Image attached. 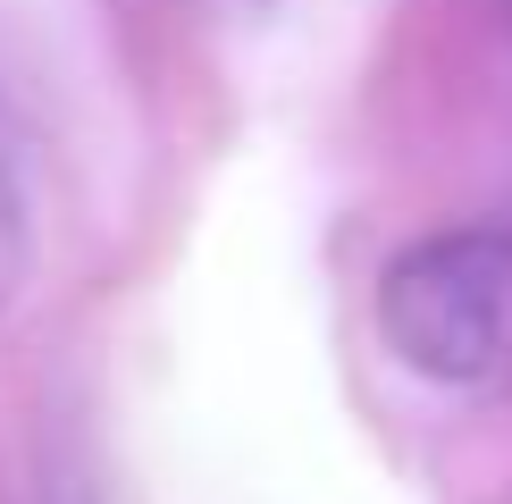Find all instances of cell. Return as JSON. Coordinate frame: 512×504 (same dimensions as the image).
<instances>
[{
    "instance_id": "obj_1",
    "label": "cell",
    "mask_w": 512,
    "mask_h": 504,
    "mask_svg": "<svg viewBox=\"0 0 512 504\" xmlns=\"http://www.w3.org/2000/svg\"><path fill=\"white\" fill-rule=\"evenodd\" d=\"M378 336L403 370L479 387L512 362V227H445L378 278Z\"/></svg>"
},
{
    "instance_id": "obj_3",
    "label": "cell",
    "mask_w": 512,
    "mask_h": 504,
    "mask_svg": "<svg viewBox=\"0 0 512 504\" xmlns=\"http://www.w3.org/2000/svg\"><path fill=\"white\" fill-rule=\"evenodd\" d=\"M504 17H512V0H504Z\"/></svg>"
},
{
    "instance_id": "obj_2",
    "label": "cell",
    "mask_w": 512,
    "mask_h": 504,
    "mask_svg": "<svg viewBox=\"0 0 512 504\" xmlns=\"http://www.w3.org/2000/svg\"><path fill=\"white\" fill-rule=\"evenodd\" d=\"M26 269H34L26 177H17V152H9V135H0V320H9V303L26 294Z\"/></svg>"
}]
</instances>
